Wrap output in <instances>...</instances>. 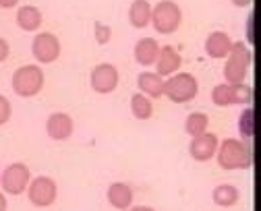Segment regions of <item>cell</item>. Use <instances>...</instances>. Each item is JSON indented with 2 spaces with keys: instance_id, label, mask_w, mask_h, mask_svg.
<instances>
[{
  "instance_id": "cell-1",
  "label": "cell",
  "mask_w": 261,
  "mask_h": 211,
  "mask_svg": "<svg viewBox=\"0 0 261 211\" xmlns=\"http://www.w3.org/2000/svg\"><path fill=\"white\" fill-rule=\"evenodd\" d=\"M216 155L222 170H247L253 164V149L249 141H239L232 137L220 141Z\"/></svg>"
},
{
  "instance_id": "cell-2",
  "label": "cell",
  "mask_w": 261,
  "mask_h": 211,
  "mask_svg": "<svg viewBox=\"0 0 261 211\" xmlns=\"http://www.w3.org/2000/svg\"><path fill=\"white\" fill-rule=\"evenodd\" d=\"M253 62V52L245 42H232L230 54L226 56V64H224V79L230 85H239L245 83L247 73Z\"/></svg>"
},
{
  "instance_id": "cell-3",
  "label": "cell",
  "mask_w": 261,
  "mask_h": 211,
  "mask_svg": "<svg viewBox=\"0 0 261 211\" xmlns=\"http://www.w3.org/2000/svg\"><path fill=\"white\" fill-rule=\"evenodd\" d=\"M44 87V70L38 64H23L13 73V91L19 97H34Z\"/></svg>"
},
{
  "instance_id": "cell-4",
  "label": "cell",
  "mask_w": 261,
  "mask_h": 211,
  "mask_svg": "<svg viewBox=\"0 0 261 211\" xmlns=\"http://www.w3.org/2000/svg\"><path fill=\"white\" fill-rule=\"evenodd\" d=\"M180 21H182V11L176 3H172V0H160V3L151 9L153 29L162 35L174 33L178 29Z\"/></svg>"
},
{
  "instance_id": "cell-5",
  "label": "cell",
  "mask_w": 261,
  "mask_h": 211,
  "mask_svg": "<svg viewBox=\"0 0 261 211\" xmlns=\"http://www.w3.org/2000/svg\"><path fill=\"white\" fill-rule=\"evenodd\" d=\"M199 91V83L191 73H174L168 81H164V95L174 103H187L195 99Z\"/></svg>"
},
{
  "instance_id": "cell-6",
  "label": "cell",
  "mask_w": 261,
  "mask_h": 211,
  "mask_svg": "<svg viewBox=\"0 0 261 211\" xmlns=\"http://www.w3.org/2000/svg\"><path fill=\"white\" fill-rule=\"evenodd\" d=\"M31 182V172L23 162H15L11 166L5 168L3 178H0V184H3L7 195H21L27 191Z\"/></svg>"
},
{
  "instance_id": "cell-7",
  "label": "cell",
  "mask_w": 261,
  "mask_h": 211,
  "mask_svg": "<svg viewBox=\"0 0 261 211\" xmlns=\"http://www.w3.org/2000/svg\"><path fill=\"white\" fill-rule=\"evenodd\" d=\"M118 81H120V75H118V68L110 62H102L93 66L91 75H89V85L95 93H112L116 87H118Z\"/></svg>"
},
{
  "instance_id": "cell-8",
  "label": "cell",
  "mask_w": 261,
  "mask_h": 211,
  "mask_svg": "<svg viewBox=\"0 0 261 211\" xmlns=\"http://www.w3.org/2000/svg\"><path fill=\"white\" fill-rule=\"evenodd\" d=\"M27 197L36 207H50L58 197V187L50 176H38L29 182Z\"/></svg>"
},
{
  "instance_id": "cell-9",
  "label": "cell",
  "mask_w": 261,
  "mask_h": 211,
  "mask_svg": "<svg viewBox=\"0 0 261 211\" xmlns=\"http://www.w3.org/2000/svg\"><path fill=\"white\" fill-rule=\"evenodd\" d=\"M31 54L40 64H50L60 56V42L54 33L42 31L31 42Z\"/></svg>"
},
{
  "instance_id": "cell-10",
  "label": "cell",
  "mask_w": 261,
  "mask_h": 211,
  "mask_svg": "<svg viewBox=\"0 0 261 211\" xmlns=\"http://www.w3.org/2000/svg\"><path fill=\"white\" fill-rule=\"evenodd\" d=\"M218 145H220V139L216 133H201L197 137L191 139V145H189V153L195 162H210L216 151H218Z\"/></svg>"
},
{
  "instance_id": "cell-11",
  "label": "cell",
  "mask_w": 261,
  "mask_h": 211,
  "mask_svg": "<svg viewBox=\"0 0 261 211\" xmlns=\"http://www.w3.org/2000/svg\"><path fill=\"white\" fill-rule=\"evenodd\" d=\"M73 130H75L73 118L64 112H54L46 120V133L54 141H67L73 135Z\"/></svg>"
},
{
  "instance_id": "cell-12",
  "label": "cell",
  "mask_w": 261,
  "mask_h": 211,
  "mask_svg": "<svg viewBox=\"0 0 261 211\" xmlns=\"http://www.w3.org/2000/svg\"><path fill=\"white\" fill-rule=\"evenodd\" d=\"M182 58L172 46H160L158 58H155V75L160 77H172L180 68Z\"/></svg>"
},
{
  "instance_id": "cell-13",
  "label": "cell",
  "mask_w": 261,
  "mask_h": 211,
  "mask_svg": "<svg viewBox=\"0 0 261 211\" xmlns=\"http://www.w3.org/2000/svg\"><path fill=\"white\" fill-rule=\"evenodd\" d=\"M230 48H232V40L226 31H212L205 38V54L214 60L226 58L230 54Z\"/></svg>"
},
{
  "instance_id": "cell-14",
  "label": "cell",
  "mask_w": 261,
  "mask_h": 211,
  "mask_svg": "<svg viewBox=\"0 0 261 211\" xmlns=\"http://www.w3.org/2000/svg\"><path fill=\"white\" fill-rule=\"evenodd\" d=\"M106 197H108V203L120 211H124L133 205V189H130L126 182H112L108 187Z\"/></svg>"
},
{
  "instance_id": "cell-15",
  "label": "cell",
  "mask_w": 261,
  "mask_h": 211,
  "mask_svg": "<svg viewBox=\"0 0 261 211\" xmlns=\"http://www.w3.org/2000/svg\"><path fill=\"white\" fill-rule=\"evenodd\" d=\"M158 52H160V44H158L153 38H141V40L135 44L133 56H135V62H137V64H141V66H151V64H155Z\"/></svg>"
},
{
  "instance_id": "cell-16",
  "label": "cell",
  "mask_w": 261,
  "mask_h": 211,
  "mask_svg": "<svg viewBox=\"0 0 261 211\" xmlns=\"http://www.w3.org/2000/svg\"><path fill=\"white\" fill-rule=\"evenodd\" d=\"M137 85H139L141 93L147 95V97L158 99V97L164 95V79H162L160 75H155V73H149V70H143V73H139Z\"/></svg>"
},
{
  "instance_id": "cell-17",
  "label": "cell",
  "mask_w": 261,
  "mask_h": 211,
  "mask_svg": "<svg viewBox=\"0 0 261 211\" xmlns=\"http://www.w3.org/2000/svg\"><path fill=\"white\" fill-rule=\"evenodd\" d=\"M128 23L135 29H143L151 23V5L149 0H133L128 7Z\"/></svg>"
},
{
  "instance_id": "cell-18",
  "label": "cell",
  "mask_w": 261,
  "mask_h": 211,
  "mask_svg": "<svg viewBox=\"0 0 261 211\" xmlns=\"http://www.w3.org/2000/svg\"><path fill=\"white\" fill-rule=\"evenodd\" d=\"M44 21V15L38 7L34 5H25L17 11V25L23 29V31H38L40 25Z\"/></svg>"
},
{
  "instance_id": "cell-19",
  "label": "cell",
  "mask_w": 261,
  "mask_h": 211,
  "mask_svg": "<svg viewBox=\"0 0 261 211\" xmlns=\"http://www.w3.org/2000/svg\"><path fill=\"white\" fill-rule=\"evenodd\" d=\"M212 199H214V203H216L218 207H232V205L239 203L241 193H239V189L232 187V184H220V187L214 189Z\"/></svg>"
},
{
  "instance_id": "cell-20",
  "label": "cell",
  "mask_w": 261,
  "mask_h": 211,
  "mask_svg": "<svg viewBox=\"0 0 261 211\" xmlns=\"http://www.w3.org/2000/svg\"><path fill=\"white\" fill-rule=\"evenodd\" d=\"M130 112H133V116L137 120H147L153 114V103H151V99L147 95L135 93L133 97H130Z\"/></svg>"
},
{
  "instance_id": "cell-21",
  "label": "cell",
  "mask_w": 261,
  "mask_h": 211,
  "mask_svg": "<svg viewBox=\"0 0 261 211\" xmlns=\"http://www.w3.org/2000/svg\"><path fill=\"white\" fill-rule=\"evenodd\" d=\"M212 101L220 108H226V106L237 103V95H234V85L230 83H220L214 87L212 91Z\"/></svg>"
},
{
  "instance_id": "cell-22",
  "label": "cell",
  "mask_w": 261,
  "mask_h": 211,
  "mask_svg": "<svg viewBox=\"0 0 261 211\" xmlns=\"http://www.w3.org/2000/svg\"><path fill=\"white\" fill-rule=\"evenodd\" d=\"M207 124H210L207 114H203V112H191L187 116V120H185V130L191 137H197V135L207 130Z\"/></svg>"
},
{
  "instance_id": "cell-23",
  "label": "cell",
  "mask_w": 261,
  "mask_h": 211,
  "mask_svg": "<svg viewBox=\"0 0 261 211\" xmlns=\"http://www.w3.org/2000/svg\"><path fill=\"white\" fill-rule=\"evenodd\" d=\"M239 130H241V137L245 141H249L255 133V124H253V108H245L241 118H239Z\"/></svg>"
},
{
  "instance_id": "cell-24",
  "label": "cell",
  "mask_w": 261,
  "mask_h": 211,
  "mask_svg": "<svg viewBox=\"0 0 261 211\" xmlns=\"http://www.w3.org/2000/svg\"><path fill=\"white\" fill-rule=\"evenodd\" d=\"M93 29H95V42L100 44V46H104V44L110 42V38H112L110 25H104L102 21H95V23H93Z\"/></svg>"
},
{
  "instance_id": "cell-25",
  "label": "cell",
  "mask_w": 261,
  "mask_h": 211,
  "mask_svg": "<svg viewBox=\"0 0 261 211\" xmlns=\"http://www.w3.org/2000/svg\"><path fill=\"white\" fill-rule=\"evenodd\" d=\"M234 95H237V103H251L253 87L247 83H239V85H234Z\"/></svg>"
},
{
  "instance_id": "cell-26",
  "label": "cell",
  "mask_w": 261,
  "mask_h": 211,
  "mask_svg": "<svg viewBox=\"0 0 261 211\" xmlns=\"http://www.w3.org/2000/svg\"><path fill=\"white\" fill-rule=\"evenodd\" d=\"M11 114H13V106H11L9 97H5L3 93H0V126L11 120Z\"/></svg>"
},
{
  "instance_id": "cell-27",
  "label": "cell",
  "mask_w": 261,
  "mask_h": 211,
  "mask_svg": "<svg viewBox=\"0 0 261 211\" xmlns=\"http://www.w3.org/2000/svg\"><path fill=\"white\" fill-rule=\"evenodd\" d=\"M9 54H11V46H9V42H7L5 38H0V62H5V60L9 58Z\"/></svg>"
},
{
  "instance_id": "cell-28",
  "label": "cell",
  "mask_w": 261,
  "mask_h": 211,
  "mask_svg": "<svg viewBox=\"0 0 261 211\" xmlns=\"http://www.w3.org/2000/svg\"><path fill=\"white\" fill-rule=\"evenodd\" d=\"M124 211H155L153 207H147V205H130L128 209H124Z\"/></svg>"
},
{
  "instance_id": "cell-29",
  "label": "cell",
  "mask_w": 261,
  "mask_h": 211,
  "mask_svg": "<svg viewBox=\"0 0 261 211\" xmlns=\"http://www.w3.org/2000/svg\"><path fill=\"white\" fill-rule=\"evenodd\" d=\"M19 5V0H0V7L3 9H15Z\"/></svg>"
},
{
  "instance_id": "cell-30",
  "label": "cell",
  "mask_w": 261,
  "mask_h": 211,
  "mask_svg": "<svg viewBox=\"0 0 261 211\" xmlns=\"http://www.w3.org/2000/svg\"><path fill=\"white\" fill-rule=\"evenodd\" d=\"M230 3H232L234 7H239V9H247V7H251L253 0H230Z\"/></svg>"
},
{
  "instance_id": "cell-31",
  "label": "cell",
  "mask_w": 261,
  "mask_h": 211,
  "mask_svg": "<svg viewBox=\"0 0 261 211\" xmlns=\"http://www.w3.org/2000/svg\"><path fill=\"white\" fill-rule=\"evenodd\" d=\"M247 38L253 42V17H249V21H247Z\"/></svg>"
},
{
  "instance_id": "cell-32",
  "label": "cell",
  "mask_w": 261,
  "mask_h": 211,
  "mask_svg": "<svg viewBox=\"0 0 261 211\" xmlns=\"http://www.w3.org/2000/svg\"><path fill=\"white\" fill-rule=\"evenodd\" d=\"M7 209H9V201L3 193H0V211H7Z\"/></svg>"
}]
</instances>
